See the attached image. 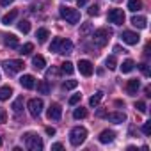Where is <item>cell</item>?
Listing matches in <instances>:
<instances>
[{"label":"cell","mask_w":151,"mask_h":151,"mask_svg":"<svg viewBox=\"0 0 151 151\" xmlns=\"http://www.w3.org/2000/svg\"><path fill=\"white\" fill-rule=\"evenodd\" d=\"M87 139V130L84 126H75L71 132H69V142L73 146H80L84 144V140Z\"/></svg>","instance_id":"cell-1"},{"label":"cell","mask_w":151,"mask_h":151,"mask_svg":"<svg viewBox=\"0 0 151 151\" xmlns=\"http://www.w3.org/2000/svg\"><path fill=\"white\" fill-rule=\"evenodd\" d=\"M25 146L30 151H41L43 149V140H41V137L37 133H32L30 132V133L25 135Z\"/></svg>","instance_id":"cell-2"},{"label":"cell","mask_w":151,"mask_h":151,"mask_svg":"<svg viewBox=\"0 0 151 151\" xmlns=\"http://www.w3.org/2000/svg\"><path fill=\"white\" fill-rule=\"evenodd\" d=\"M60 16H62L68 23H73V25L80 22V13H78L77 9H71V7H66V6L60 7Z\"/></svg>","instance_id":"cell-3"},{"label":"cell","mask_w":151,"mask_h":151,"mask_svg":"<svg viewBox=\"0 0 151 151\" xmlns=\"http://www.w3.org/2000/svg\"><path fill=\"white\" fill-rule=\"evenodd\" d=\"M112 32L110 30H107V29H98V30H94L93 32V41H94V45H98V46H105L107 43H109V36H110Z\"/></svg>","instance_id":"cell-4"},{"label":"cell","mask_w":151,"mask_h":151,"mask_svg":"<svg viewBox=\"0 0 151 151\" xmlns=\"http://www.w3.org/2000/svg\"><path fill=\"white\" fill-rule=\"evenodd\" d=\"M4 68H6L7 75H16V73H20L25 68V64L22 60H18V59H9V60L4 62Z\"/></svg>","instance_id":"cell-5"},{"label":"cell","mask_w":151,"mask_h":151,"mask_svg":"<svg viewBox=\"0 0 151 151\" xmlns=\"http://www.w3.org/2000/svg\"><path fill=\"white\" fill-rule=\"evenodd\" d=\"M27 107H29V112H30L32 117H39L41 112H43V100L41 98H32Z\"/></svg>","instance_id":"cell-6"},{"label":"cell","mask_w":151,"mask_h":151,"mask_svg":"<svg viewBox=\"0 0 151 151\" xmlns=\"http://www.w3.org/2000/svg\"><path fill=\"white\" fill-rule=\"evenodd\" d=\"M109 22L114 23V25H123L124 23V13L121 9H110L109 11Z\"/></svg>","instance_id":"cell-7"},{"label":"cell","mask_w":151,"mask_h":151,"mask_svg":"<svg viewBox=\"0 0 151 151\" xmlns=\"http://www.w3.org/2000/svg\"><path fill=\"white\" fill-rule=\"evenodd\" d=\"M46 117H48L50 121H59V119L62 117V109H60V105H59V103H52V105L48 107V110H46Z\"/></svg>","instance_id":"cell-8"},{"label":"cell","mask_w":151,"mask_h":151,"mask_svg":"<svg viewBox=\"0 0 151 151\" xmlns=\"http://www.w3.org/2000/svg\"><path fill=\"white\" fill-rule=\"evenodd\" d=\"M121 37H123V41H124L126 45H137V43L140 41V36H139L137 32H132V30H124V32L121 34Z\"/></svg>","instance_id":"cell-9"},{"label":"cell","mask_w":151,"mask_h":151,"mask_svg":"<svg viewBox=\"0 0 151 151\" xmlns=\"http://www.w3.org/2000/svg\"><path fill=\"white\" fill-rule=\"evenodd\" d=\"M78 71L84 75V77H91V75H93V64H91V60H80L78 62Z\"/></svg>","instance_id":"cell-10"},{"label":"cell","mask_w":151,"mask_h":151,"mask_svg":"<svg viewBox=\"0 0 151 151\" xmlns=\"http://www.w3.org/2000/svg\"><path fill=\"white\" fill-rule=\"evenodd\" d=\"M59 53H62V55H69V53H73V43H71L69 39H60Z\"/></svg>","instance_id":"cell-11"},{"label":"cell","mask_w":151,"mask_h":151,"mask_svg":"<svg viewBox=\"0 0 151 151\" xmlns=\"http://www.w3.org/2000/svg\"><path fill=\"white\" fill-rule=\"evenodd\" d=\"M107 119H109L110 123L121 124V123H124V121H126V116H124L123 112H110V114H107Z\"/></svg>","instance_id":"cell-12"},{"label":"cell","mask_w":151,"mask_h":151,"mask_svg":"<svg viewBox=\"0 0 151 151\" xmlns=\"http://www.w3.org/2000/svg\"><path fill=\"white\" fill-rule=\"evenodd\" d=\"M20 84H22L25 89H34V87H36V78L32 77V75H23V77L20 78Z\"/></svg>","instance_id":"cell-13"},{"label":"cell","mask_w":151,"mask_h":151,"mask_svg":"<svg viewBox=\"0 0 151 151\" xmlns=\"http://www.w3.org/2000/svg\"><path fill=\"white\" fill-rule=\"evenodd\" d=\"M139 89H140V82H139L137 78H132V80H128V84H126V91H128V94L135 96Z\"/></svg>","instance_id":"cell-14"},{"label":"cell","mask_w":151,"mask_h":151,"mask_svg":"<svg viewBox=\"0 0 151 151\" xmlns=\"http://www.w3.org/2000/svg\"><path fill=\"white\" fill-rule=\"evenodd\" d=\"M114 137H116V133H114L112 130H103V132L100 133V137H98V139H100V142H101V144H109V142H112V140H114Z\"/></svg>","instance_id":"cell-15"},{"label":"cell","mask_w":151,"mask_h":151,"mask_svg":"<svg viewBox=\"0 0 151 151\" xmlns=\"http://www.w3.org/2000/svg\"><path fill=\"white\" fill-rule=\"evenodd\" d=\"M4 43H6V46H9V48H16V46H18V37H16L14 34H6V36H4Z\"/></svg>","instance_id":"cell-16"},{"label":"cell","mask_w":151,"mask_h":151,"mask_svg":"<svg viewBox=\"0 0 151 151\" xmlns=\"http://www.w3.org/2000/svg\"><path fill=\"white\" fill-rule=\"evenodd\" d=\"M132 25L137 27V29H146L147 20H146L144 16H133V18H132Z\"/></svg>","instance_id":"cell-17"},{"label":"cell","mask_w":151,"mask_h":151,"mask_svg":"<svg viewBox=\"0 0 151 151\" xmlns=\"http://www.w3.org/2000/svg\"><path fill=\"white\" fill-rule=\"evenodd\" d=\"M32 66H34L36 69H43V68L46 66L45 57H43V55H34V57H32Z\"/></svg>","instance_id":"cell-18"},{"label":"cell","mask_w":151,"mask_h":151,"mask_svg":"<svg viewBox=\"0 0 151 151\" xmlns=\"http://www.w3.org/2000/svg\"><path fill=\"white\" fill-rule=\"evenodd\" d=\"M11 94H13V89H11L9 86L0 87V101H6V100H9V98H11Z\"/></svg>","instance_id":"cell-19"},{"label":"cell","mask_w":151,"mask_h":151,"mask_svg":"<svg viewBox=\"0 0 151 151\" xmlns=\"http://www.w3.org/2000/svg\"><path fill=\"white\" fill-rule=\"evenodd\" d=\"M16 16H18V11H16V9H13L11 13H7V14L2 18V23H4V25H11V23L16 20Z\"/></svg>","instance_id":"cell-20"},{"label":"cell","mask_w":151,"mask_h":151,"mask_svg":"<svg viewBox=\"0 0 151 151\" xmlns=\"http://www.w3.org/2000/svg\"><path fill=\"white\" fill-rule=\"evenodd\" d=\"M128 9L132 13H137V11L142 9V2H140V0H128Z\"/></svg>","instance_id":"cell-21"},{"label":"cell","mask_w":151,"mask_h":151,"mask_svg":"<svg viewBox=\"0 0 151 151\" xmlns=\"http://www.w3.org/2000/svg\"><path fill=\"white\" fill-rule=\"evenodd\" d=\"M133 68H135V62H133L132 59H126V60L121 64V71H123V73H130V71H133Z\"/></svg>","instance_id":"cell-22"},{"label":"cell","mask_w":151,"mask_h":151,"mask_svg":"<svg viewBox=\"0 0 151 151\" xmlns=\"http://www.w3.org/2000/svg\"><path fill=\"white\" fill-rule=\"evenodd\" d=\"M11 109L14 110V114H20V112L23 110V96L16 98V100L13 101V107H11Z\"/></svg>","instance_id":"cell-23"},{"label":"cell","mask_w":151,"mask_h":151,"mask_svg":"<svg viewBox=\"0 0 151 151\" xmlns=\"http://www.w3.org/2000/svg\"><path fill=\"white\" fill-rule=\"evenodd\" d=\"M60 71H62L64 75H71V73L75 71V68H73V64H71L69 60H66V62L60 64Z\"/></svg>","instance_id":"cell-24"},{"label":"cell","mask_w":151,"mask_h":151,"mask_svg":"<svg viewBox=\"0 0 151 151\" xmlns=\"http://www.w3.org/2000/svg\"><path fill=\"white\" fill-rule=\"evenodd\" d=\"M37 91H39L41 94H48V93H50V84H48V80H41V82L37 84Z\"/></svg>","instance_id":"cell-25"},{"label":"cell","mask_w":151,"mask_h":151,"mask_svg":"<svg viewBox=\"0 0 151 151\" xmlns=\"http://www.w3.org/2000/svg\"><path fill=\"white\" fill-rule=\"evenodd\" d=\"M101 98H103V93H101V91H98L96 94H93V96L89 98V105H91V107H96V105L101 101Z\"/></svg>","instance_id":"cell-26"},{"label":"cell","mask_w":151,"mask_h":151,"mask_svg":"<svg viewBox=\"0 0 151 151\" xmlns=\"http://www.w3.org/2000/svg\"><path fill=\"white\" fill-rule=\"evenodd\" d=\"M73 117H75V119H84V117H87V110L82 109V107L75 109V110H73Z\"/></svg>","instance_id":"cell-27"},{"label":"cell","mask_w":151,"mask_h":151,"mask_svg":"<svg viewBox=\"0 0 151 151\" xmlns=\"http://www.w3.org/2000/svg\"><path fill=\"white\" fill-rule=\"evenodd\" d=\"M48 36H50V34H48V30H46V29H39V30L36 32V37H37V41H39V43H45V41L48 39Z\"/></svg>","instance_id":"cell-28"},{"label":"cell","mask_w":151,"mask_h":151,"mask_svg":"<svg viewBox=\"0 0 151 151\" xmlns=\"http://www.w3.org/2000/svg\"><path fill=\"white\" fill-rule=\"evenodd\" d=\"M105 66L110 69V71H114L116 68H117V62H116V57L114 55H110V57H107V60H105Z\"/></svg>","instance_id":"cell-29"},{"label":"cell","mask_w":151,"mask_h":151,"mask_svg":"<svg viewBox=\"0 0 151 151\" xmlns=\"http://www.w3.org/2000/svg\"><path fill=\"white\" fill-rule=\"evenodd\" d=\"M32 50H34V45H32V43H25V45L20 48V53H22V55H29Z\"/></svg>","instance_id":"cell-30"},{"label":"cell","mask_w":151,"mask_h":151,"mask_svg":"<svg viewBox=\"0 0 151 151\" xmlns=\"http://www.w3.org/2000/svg\"><path fill=\"white\" fill-rule=\"evenodd\" d=\"M18 29H20V30H22L23 34H27V32L30 30V23H29L27 20H22V22L18 23Z\"/></svg>","instance_id":"cell-31"},{"label":"cell","mask_w":151,"mask_h":151,"mask_svg":"<svg viewBox=\"0 0 151 151\" xmlns=\"http://www.w3.org/2000/svg\"><path fill=\"white\" fill-rule=\"evenodd\" d=\"M59 45H60V37H55V39L52 41V45H50V52L59 53Z\"/></svg>","instance_id":"cell-32"},{"label":"cell","mask_w":151,"mask_h":151,"mask_svg":"<svg viewBox=\"0 0 151 151\" xmlns=\"http://www.w3.org/2000/svg\"><path fill=\"white\" fill-rule=\"evenodd\" d=\"M77 86H78V82H77V80H68V82H64V84H62V87H64L66 91H69V89H75Z\"/></svg>","instance_id":"cell-33"},{"label":"cell","mask_w":151,"mask_h":151,"mask_svg":"<svg viewBox=\"0 0 151 151\" xmlns=\"http://www.w3.org/2000/svg\"><path fill=\"white\" fill-rule=\"evenodd\" d=\"M135 109H137L140 114H146V112H147V107H146L144 101H137V103H135Z\"/></svg>","instance_id":"cell-34"},{"label":"cell","mask_w":151,"mask_h":151,"mask_svg":"<svg viewBox=\"0 0 151 151\" xmlns=\"http://www.w3.org/2000/svg\"><path fill=\"white\" fill-rule=\"evenodd\" d=\"M142 132H144V135H149V133H151V121H146V123H144Z\"/></svg>","instance_id":"cell-35"},{"label":"cell","mask_w":151,"mask_h":151,"mask_svg":"<svg viewBox=\"0 0 151 151\" xmlns=\"http://www.w3.org/2000/svg\"><path fill=\"white\" fill-rule=\"evenodd\" d=\"M80 98H82L80 94H73V96L69 98V105H77V103L80 101Z\"/></svg>","instance_id":"cell-36"},{"label":"cell","mask_w":151,"mask_h":151,"mask_svg":"<svg viewBox=\"0 0 151 151\" xmlns=\"http://www.w3.org/2000/svg\"><path fill=\"white\" fill-rule=\"evenodd\" d=\"M139 68H140V71L144 73V77H149V68H147V64H146V62H142Z\"/></svg>","instance_id":"cell-37"},{"label":"cell","mask_w":151,"mask_h":151,"mask_svg":"<svg viewBox=\"0 0 151 151\" xmlns=\"http://www.w3.org/2000/svg\"><path fill=\"white\" fill-rule=\"evenodd\" d=\"M98 13H100V7L98 6H91L89 7V14L91 16H98Z\"/></svg>","instance_id":"cell-38"},{"label":"cell","mask_w":151,"mask_h":151,"mask_svg":"<svg viewBox=\"0 0 151 151\" xmlns=\"http://www.w3.org/2000/svg\"><path fill=\"white\" fill-rule=\"evenodd\" d=\"M6 121H7V114H6V110H4V109H0V124L6 123Z\"/></svg>","instance_id":"cell-39"},{"label":"cell","mask_w":151,"mask_h":151,"mask_svg":"<svg viewBox=\"0 0 151 151\" xmlns=\"http://www.w3.org/2000/svg\"><path fill=\"white\" fill-rule=\"evenodd\" d=\"M91 32V23H84V27L80 29V34H87Z\"/></svg>","instance_id":"cell-40"},{"label":"cell","mask_w":151,"mask_h":151,"mask_svg":"<svg viewBox=\"0 0 151 151\" xmlns=\"http://www.w3.org/2000/svg\"><path fill=\"white\" fill-rule=\"evenodd\" d=\"M55 75H57V69H55V68H52V69H48V71H46V78H52V77H55Z\"/></svg>","instance_id":"cell-41"},{"label":"cell","mask_w":151,"mask_h":151,"mask_svg":"<svg viewBox=\"0 0 151 151\" xmlns=\"http://www.w3.org/2000/svg\"><path fill=\"white\" fill-rule=\"evenodd\" d=\"M14 2V0H0V6H4V7H7V6H11Z\"/></svg>","instance_id":"cell-42"},{"label":"cell","mask_w":151,"mask_h":151,"mask_svg":"<svg viewBox=\"0 0 151 151\" xmlns=\"http://www.w3.org/2000/svg\"><path fill=\"white\" fill-rule=\"evenodd\" d=\"M64 146L60 144V142H55V144H52V149H55V151H59V149H62Z\"/></svg>","instance_id":"cell-43"},{"label":"cell","mask_w":151,"mask_h":151,"mask_svg":"<svg viewBox=\"0 0 151 151\" xmlns=\"http://www.w3.org/2000/svg\"><path fill=\"white\" fill-rule=\"evenodd\" d=\"M114 52H116V53H126V50L121 48V46H114Z\"/></svg>","instance_id":"cell-44"},{"label":"cell","mask_w":151,"mask_h":151,"mask_svg":"<svg viewBox=\"0 0 151 151\" xmlns=\"http://www.w3.org/2000/svg\"><path fill=\"white\" fill-rule=\"evenodd\" d=\"M46 133L48 135H55V128H46Z\"/></svg>","instance_id":"cell-45"},{"label":"cell","mask_w":151,"mask_h":151,"mask_svg":"<svg viewBox=\"0 0 151 151\" xmlns=\"http://www.w3.org/2000/svg\"><path fill=\"white\" fill-rule=\"evenodd\" d=\"M77 4H78V6H86V4H87V0H77Z\"/></svg>","instance_id":"cell-46"},{"label":"cell","mask_w":151,"mask_h":151,"mask_svg":"<svg viewBox=\"0 0 151 151\" xmlns=\"http://www.w3.org/2000/svg\"><path fill=\"white\" fill-rule=\"evenodd\" d=\"M0 146H2V137H0Z\"/></svg>","instance_id":"cell-47"}]
</instances>
